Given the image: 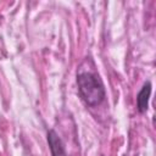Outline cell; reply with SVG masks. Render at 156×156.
Segmentation results:
<instances>
[{
    "instance_id": "1",
    "label": "cell",
    "mask_w": 156,
    "mask_h": 156,
    "mask_svg": "<svg viewBox=\"0 0 156 156\" xmlns=\"http://www.w3.org/2000/svg\"><path fill=\"white\" fill-rule=\"evenodd\" d=\"M77 85L80 96L89 106H96L105 99V88L99 77L93 72H79Z\"/></svg>"
},
{
    "instance_id": "2",
    "label": "cell",
    "mask_w": 156,
    "mask_h": 156,
    "mask_svg": "<svg viewBox=\"0 0 156 156\" xmlns=\"http://www.w3.org/2000/svg\"><path fill=\"white\" fill-rule=\"evenodd\" d=\"M48 143H49L52 156H67L62 140L60 139L57 133L52 129H50L48 132Z\"/></svg>"
},
{
    "instance_id": "3",
    "label": "cell",
    "mask_w": 156,
    "mask_h": 156,
    "mask_svg": "<svg viewBox=\"0 0 156 156\" xmlns=\"http://www.w3.org/2000/svg\"><path fill=\"white\" fill-rule=\"evenodd\" d=\"M151 94V83L150 82H145L141 90L139 91L138 96H136V106L139 112L144 113L147 110V105H149V98Z\"/></svg>"
}]
</instances>
